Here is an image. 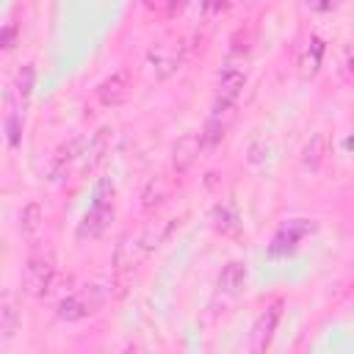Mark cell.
<instances>
[{"instance_id":"obj_25","label":"cell","mask_w":354,"mask_h":354,"mask_svg":"<svg viewBox=\"0 0 354 354\" xmlns=\"http://www.w3.org/2000/svg\"><path fill=\"white\" fill-rule=\"evenodd\" d=\"M221 8H227V0H205V11L207 14H218Z\"/></svg>"},{"instance_id":"obj_17","label":"cell","mask_w":354,"mask_h":354,"mask_svg":"<svg viewBox=\"0 0 354 354\" xmlns=\"http://www.w3.org/2000/svg\"><path fill=\"white\" fill-rule=\"evenodd\" d=\"M41 221H44V213H41V205L39 202H28L19 213V232L22 238H36L39 230H41Z\"/></svg>"},{"instance_id":"obj_5","label":"cell","mask_w":354,"mask_h":354,"mask_svg":"<svg viewBox=\"0 0 354 354\" xmlns=\"http://www.w3.org/2000/svg\"><path fill=\"white\" fill-rule=\"evenodd\" d=\"M282 307H285L282 299H274V301H268L260 310V315H257V321L252 326V340H249V348L252 351H266L268 348V343H271V337L277 332V324L282 318Z\"/></svg>"},{"instance_id":"obj_13","label":"cell","mask_w":354,"mask_h":354,"mask_svg":"<svg viewBox=\"0 0 354 354\" xmlns=\"http://www.w3.org/2000/svg\"><path fill=\"white\" fill-rule=\"evenodd\" d=\"M324 53H326L324 39L310 36L307 44H304V50L299 53V77H301V80H313V77L318 75V69H321V64H324Z\"/></svg>"},{"instance_id":"obj_16","label":"cell","mask_w":354,"mask_h":354,"mask_svg":"<svg viewBox=\"0 0 354 354\" xmlns=\"http://www.w3.org/2000/svg\"><path fill=\"white\" fill-rule=\"evenodd\" d=\"M324 158H326V136L324 133H315L304 144V149H301V166L310 169V171H318L321 163H324Z\"/></svg>"},{"instance_id":"obj_19","label":"cell","mask_w":354,"mask_h":354,"mask_svg":"<svg viewBox=\"0 0 354 354\" xmlns=\"http://www.w3.org/2000/svg\"><path fill=\"white\" fill-rule=\"evenodd\" d=\"M213 227L218 232H224V235H235L238 232V216H235V210L227 207V205H218L213 210Z\"/></svg>"},{"instance_id":"obj_9","label":"cell","mask_w":354,"mask_h":354,"mask_svg":"<svg viewBox=\"0 0 354 354\" xmlns=\"http://www.w3.org/2000/svg\"><path fill=\"white\" fill-rule=\"evenodd\" d=\"M202 149H207L202 133H185V136L174 144V149H171V169H174L177 174H185V171L199 160Z\"/></svg>"},{"instance_id":"obj_21","label":"cell","mask_w":354,"mask_h":354,"mask_svg":"<svg viewBox=\"0 0 354 354\" xmlns=\"http://www.w3.org/2000/svg\"><path fill=\"white\" fill-rule=\"evenodd\" d=\"M340 77L346 83H354V50L351 47H346L340 55Z\"/></svg>"},{"instance_id":"obj_23","label":"cell","mask_w":354,"mask_h":354,"mask_svg":"<svg viewBox=\"0 0 354 354\" xmlns=\"http://www.w3.org/2000/svg\"><path fill=\"white\" fill-rule=\"evenodd\" d=\"M14 39H17V25H14V22H8V25L3 28V47H6V50H11V47H14Z\"/></svg>"},{"instance_id":"obj_15","label":"cell","mask_w":354,"mask_h":354,"mask_svg":"<svg viewBox=\"0 0 354 354\" xmlns=\"http://www.w3.org/2000/svg\"><path fill=\"white\" fill-rule=\"evenodd\" d=\"M243 282H246V266H243L241 260H230V263L221 268L218 279H216L218 290L227 293V296H235V293L243 288Z\"/></svg>"},{"instance_id":"obj_3","label":"cell","mask_w":354,"mask_h":354,"mask_svg":"<svg viewBox=\"0 0 354 354\" xmlns=\"http://www.w3.org/2000/svg\"><path fill=\"white\" fill-rule=\"evenodd\" d=\"M147 64L152 69V75L158 80H166L169 75H174L183 64V41L180 39H166L158 41L149 53H147Z\"/></svg>"},{"instance_id":"obj_10","label":"cell","mask_w":354,"mask_h":354,"mask_svg":"<svg viewBox=\"0 0 354 354\" xmlns=\"http://www.w3.org/2000/svg\"><path fill=\"white\" fill-rule=\"evenodd\" d=\"M33 83H36V69H33V64H22V66L17 69L14 83H11V91H8V111L25 116V108H28Z\"/></svg>"},{"instance_id":"obj_20","label":"cell","mask_w":354,"mask_h":354,"mask_svg":"<svg viewBox=\"0 0 354 354\" xmlns=\"http://www.w3.org/2000/svg\"><path fill=\"white\" fill-rule=\"evenodd\" d=\"M163 196H166V185H163V177H155V180H149L147 183V188H144V210H152L155 205H160L163 202Z\"/></svg>"},{"instance_id":"obj_1","label":"cell","mask_w":354,"mask_h":354,"mask_svg":"<svg viewBox=\"0 0 354 354\" xmlns=\"http://www.w3.org/2000/svg\"><path fill=\"white\" fill-rule=\"evenodd\" d=\"M105 299H108V290L102 285H83V288H77L75 293H69L58 301L55 315L61 321H80V318H88V315L100 313Z\"/></svg>"},{"instance_id":"obj_7","label":"cell","mask_w":354,"mask_h":354,"mask_svg":"<svg viewBox=\"0 0 354 354\" xmlns=\"http://www.w3.org/2000/svg\"><path fill=\"white\" fill-rule=\"evenodd\" d=\"M111 221H113V205L105 202L102 196H97V202L86 210L83 221L77 224V241H94V238H100L111 227Z\"/></svg>"},{"instance_id":"obj_6","label":"cell","mask_w":354,"mask_h":354,"mask_svg":"<svg viewBox=\"0 0 354 354\" xmlns=\"http://www.w3.org/2000/svg\"><path fill=\"white\" fill-rule=\"evenodd\" d=\"M94 91H97V100H100L105 108H116V105H122V102L130 97V91H133V72H130V69H116V72H111L105 80H100Z\"/></svg>"},{"instance_id":"obj_18","label":"cell","mask_w":354,"mask_h":354,"mask_svg":"<svg viewBox=\"0 0 354 354\" xmlns=\"http://www.w3.org/2000/svg\"><path fill=\"white\" fill-rule=\"evenodd\" d=\"M17 324H19V313H17V304L11 296H3L0 301V340H11L14 332H17Z\"/></svg>"},{"instance_id":"obj_14","label":"cell","mask_w":354,"mask_h":354,"mask_svg":"<svg viewBox=\"0 0 354 354\" xmlns=\"http://www.w3.org/2000/svg\"><path fill=\"white\" fill-rule=\"evenodd\" d=\"M111 138H113V130H111V127H100V130L91 136L88 147H86V152H83V169H86V171L97 169V166L105 160V155H108V149H111Z\"/></svg>"},{"instance_id":"obj_22","label":"cell","mask_w":354,"mask_h":354,"mask_svg":"<svg viewBox=\"0 0 354 354\" xmlns=\"http://www.w3.org/2000/svg\"><path fill=\"white\" fill-rule=\"evenodd\" d=\"M160 6H163V14L166 17H177L188 6V0H160Z\"/></svg>"},{"instance_id":"obj_11","label":"cell","mask_w":354,"mask_h":354,"mask_svg":"<svg viewBox=\"0 0 354 354\" xmlns=\"http://www.w3.org/2000/svg\"><path fill=\"white\" fill-rule=\"evenodd\" d=\"M243 86H246V72L235 64H227L216 80V102H238Z\"/></svg>"},{"instance_id":"obj_12","label":"cell","mask_w":354,"mask_h":354,"mask_svg":"<svg viewBox=\"0 0 354 354\" xmlns=\"http://www.w3.org/2000/svg\"><path fill=\"white\" fill-rule=\"evenodd\" d=\"M313 230H315V224L307 221V218H293V221H288V224L274 235V246H271V252H274V254L290 252V249H293L301 238H307Z\"/></svg>"},{"instance_id":"obj_8","label":"cell","mask_w":354,"mask_h":354,"mask_svg":"<svg viewBox=\"0 0 354 354\" xmlns=\"http://www.w3.org/2000/svg\"><path fill=\"white\" fill-rule=\"evenodd\" d=\"M83 138L80 136H75V138H69V141H64L55 152H53V158H50V163H47V177L53 180V183H61L69 171H72V166L83 158Z\"/></svg>"},{"instance_id":"obj_4","label":"cell","mask_w":354,"mask_h":354,"mask_svg":"<svg viewBox=\"0 0 354 354\" xmlns=\"http://www.w3.org/2000/svg\"><path fill=\"white\" fill-rule=\"evenodd\" d=\"M235 116H238V102H216L213 100L210 116H207V122L202 127V138H205V147L207 149H213L216 144H221V138L232 127Z\"/></svg>"},{"instance_id":"obj_24","label":"cell","mask_w":354,"mask_h":354,"mask_svg":"<svg viewBox=\"0 0 354 354\" xmlns=\"http://www.w3.org/2000/svg\"><path fill=\"white\" fill-rule=\"evenodd\" d=\"M307 6H310L313 11H329V8L335 6V0H307Z\"/></svg>"},{"instance_id":"obj_2","label":"cell","mask_w":354,"mask_h":354,"mask_svg":"<svg viewBox=\"0 0 354 354\" xmlns=\"http://www.w3.org/2000/svg\"><path fill=\"white\" fill-rule=\"evenodd\" d=\"M55 282V257L50 252H33L22 271V288L28 296H47Z\"/></svg>"}]
</instances>
